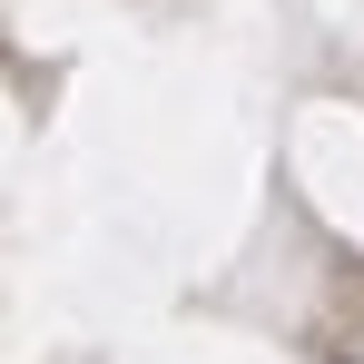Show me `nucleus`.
I'll list each match as a JSON object with an SVG mask.
<instances>
[{
  "label": "nucleus",
  "instance_id": "1",
  "mask_svg": "<svg viewBox=\"0 0 364 364\" xmlns=\"http://www.w3.org/2000/svg\"><path fill=\"white\" fill-rule=\"evenodd\" d=\"M325 364H355V355H325Z\"/></svg>",
  "mask_w": 364,
  "mask_h": 364
}]
</instances>
